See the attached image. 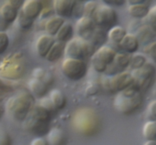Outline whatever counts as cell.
Here are the masks:
<instances>
[{
	"label": "cell",
	"instance_id": "cell-44",
	"mask_svg": "<svg viewBox=\"0 0 156 145\" xmlns=\"http://www.w3.org/2000/svg\"><path fill=\"white\" fill-rule=\"evenodd\" d=\"M106 2L107 5H122L126 2V1H122V0H118V1H111V0H105L104 1Z\"/></svg>",
	"mask_w": 156,
	"mask_h": 145
},
{
	"label": "cell",
	"instance_id": "cell-15",
	"mask_svg": "<svg viewBox=\"0 0 156 145\" xmlns=\"http://www.w3.org/2000/svg\"><path fill=\"white\" fill-rule=\"evenodd\" d=\"M116 53H117V51L113 47L108 45H103L96 49L93 55L104 63L108 66L114 62Z\"/></svg>",
	"mask_w": 156,
	"mask_h": 145
},
{
	"label": "cell",
	"instance_id": "cell-36",
	"mask_svg": "<svg viewBox=\"0 0 156 145\" xmlns=\"http://www.w3.org/2000/svg\"><path fill=\"white\" fill-rule=\"evenodd\" d=\"M147 17L149 26L154 32H156V5L149 9Z\"/></svg>",
	"mask_w": 156,
	"mask_h": 145
},
{
	"label": "cell",
	"instance_id": "cell-27",
	"mask_svg": "<svg viewBox=\"0 0 156 145\" xmlns=\"http://www.w3.org/2000/svg\"><path fill=\"white\" fill-rule=\"evenodd\" d=\"M138 39L139 43L142 44H147L152 40L154 37V31L149 25L142 26L137 30L136 34H135Z\"/></svg>",
	"mask_w": 156,
	"mask_h": 145
},
{
	"label": "cell",
	"instance_id": "cell-23",
	"mask_svg": "<svg viewBox=\"0 0 156 145\" xmlns=\"http://www.w3.org/2000/svg\"><path fill=\"white\" fill-rule=\"evenodd\" d=\"M64 50H65V44L56 41L52 46L45 58L50 62H56L62 57V54L64 53Z\"/></svg>",
	"mask_w": 156,
	"mask_h": 145
},
{
	"label": "cell",
	"instance_id": "cell-9",
	"mask_svg": "<svg viewBox=\"0 0 156 145\" xmlns=\"http://www.w3.org/2000/svg\"><path fill=\"white\" fill-rule=\"evenodd\" d=\"M97 27L103 29L111 28L117 22V14L116 11L108 5L98 6L92 17Z\"/></svg>",
	"mask_w": 156,
	"mask_h": 145
},
{
	"label": "cell",
	"instance_id": "cell-25",
	"mask_svg": "<svg viewBox=\"0 0 156 145\" xmlns=\"http://www.w3.org/2000/svg\"><path fill=\"white\" fill-rule=\"evenodd\" d=\"M149 8L146 4L129 5L128 7V13L135 18H143L146 17L149 13Z\"/></svg>",
	"mask_w": 156,
	"mask_h": 145
},
{
	"label": "cell",
	"instance_id": "cell-3",
	"mask_svg": "<svg viewBox=\"0 0 156 145\" xmlns=\"http://www.w3.org/2000/svg\"><path fill=\"white\" fill-rule=\"evenodd\" d=\"M35 105V98L30 92L23 91L11 96L5 103L8 114L15 120L24 121Z\"/></svg>",
	"mask_w": 156,
	"mask_h": 145
},
{
	"label": "cell",
	"instance_id": "cell-31",
	"mask_svg": "<svg viewBox=\"0 0 156 145\" xmlns=\"http://www.w3.org/2000/svg\"><path fill=\"white\" fill-rule=\"evenodd\" d=\"M146 63V57L142 53H134L130 57L129 67L133 70H138L145 65Z\"/></svg>",
	"mask_w": 156,
	"mask_h": 145
},
{
	"label": "cell",
	"instance_id": "cell-38",
	"mask_svg": "<svg viewBox=\"0 0 156 145\" xmlns=\"http://www.w3.org/2000/svg\"><path fill=\"white\" fill-rule=\"evenodd\" d=\"M144 52L151 56L154 62L156 63V42H152L144 47Z\"/></svg>",
	"mask_w": 156,
	"mask_h": 145
},
{
	"label": "cell",
	"instance_id": "cell-12",
	"mask_svg": "<svg viewBox=\"0 0 156 145\" xmlns=\"http://www.w3.org/2000/svg\"><path fill=\"white\" fill-rule=\"evenodd\" d=\"M76 4L74 0H54L53 2V12L60 18H70L74 13Z\"/></svg>",
	"mask_w": 156,
	"mask_h": 145
},
{
	"label": "cell",
	"instance_id": "cell-24",
	"mask_svg": "<svg viewBox=\"0 0 156 145\" xmlns=\"http://www.w3.org/2000/svg\"><path fill=\"white\" fill-rule=\"evenodd\" d=\"M50 99L56 110L62 109L66 105L65 95L58 89H54L50 93Z\"/></svg>",
	"mask_w": 156,
	"mask_h": 145
},
{
	"label": "cell",
	"instance_id": "cell-42",
	"mask_svg": "<svg viewBox=\"0 0 156 145\" xmlns=\"http://www.w3.org/2000/svg\"><path fill=\"white\" fill-rule=\"evenodd\" d=\"M30 145H49L47 139L43 137H37L30 143Z\"/></svg>",
	"mask_w": 156,
	"mask_h": 145
},
{
	"label": "cell",
	"instance_id": "cell-33",
	"mask_svg": "<svg viewBox=\"0 0 156 145\" xmlns=\"http://www.w3.org/2000/svg\"><path fill=\"white\" fill-rule=\"evenodd\" d=\"M98 8V5L94 1H88L83 5V15L92 18Z\"/></svg>",
	"mask_w": 156,
	"mask_h": 145
},
{
	"label": "cell",
	"instance_id": "cell-45",
	"mask_svg": "<svg viewBox=\"0 0 156 145\" xmlns=\"http://www.w3.org/2000/svg\"><path fill=\"white\" fill-rule=\"evenodd\" d=\"M128 2L129 5H138V4H145L146 1L144 0H129Z\"/></svg>",
	"mask_w": 156,
	"mask_h": 145
},
{
	"label": "cell",
	"instance_id": "cell-18",
	"mask_svg": "<svg viewBox=\"0 0 156 145\" xmlns=\"http://www.w3.org/2000/svg\"><path fill=\"white\" fill-rule=\"evenodd\" d=\"M119 46L127 53H133L138 50L140 43L135 34L132 33H127L123 38Z\"/></svg>",
	"mask_w": 156,
	"mask_h": 145
},
{
	"label": "cell",
	"instance_id": "cell-13",
	"mask_svg": "<svg viewBox=\"0 0 156 145\" xmlns=\"http://www.w3.org/2000/svg\"><path fill=\"white\" fill-rule=\"evenodd\" d=\"M43 9V3L39 0H27L24 1L21 12L27 18L31 20H34L35 18L40 16Z\"/></svg>",
	"mask_w": 156,
	"mask_h": 145
},
{
	"label": "cell",
	"instance_id": "cell-1",
	"mask_svg": "<svg viewBox=\"0 0 156 145\" xmlns=\"http://www.w3.org/2000/svg\"><path fill=\"white\" fill-rule=\"evenodd\" d=\"M52 114L40 105H35L22 124L23 128L29 134L43 137L49 132Z\"/></svg>",
	"mask_w": 156,
	"mask_h": 145
},
{
	"label": "cell",
	"instance_id": "cell-26",
	"mask_svg": "<svg viewBox=\"0 0 156 145\" xmlns=\"http://www.w3.org/2000/svg\"><path fill=\"white\" fill-rule=\"evenodd\" d=\"M127 34L126 30L120 25H115L109 29L108 31V38L115 44H120L125 35Z\"/></svg>",
	"mask_w": 156,
	"mask_h": 145
},
{
	"label": "cell",
	"instance_id": "cell-37",
	"mask_svg": "<svg viewBox=\"0 0 156 145\" xmlns=\"http://www.w3.org/2000/svg\"><path fill=\"white\" fill-rule=\"evenodd\" d=\"M0 145H12V138L9 133L0 128Z\"/></svg>",
	"mask_w": 156,
	"mask_h": 145
},
{
	"label": "cell",
	"instance_id": "cell-10",
	"mask_svg": "<svg viewBox=\"0 0 156 145\" xmlns=\"http://www.w3.org/2000/svg\"><path fill=\"white\" fill-rule=\"evenodd\" d=\"M131 75L140 91L146 90L153 83L156 73V68L153 64L146 62L143 67L138 70H133Z\"/></svg>",
	"mask_w": 156,
	"mask_h": 145
},
{
	"label": "cell",
	"instance_id": "cell-29",
	"mask_svg": "<svg viewBox=\"0 0 156 145\" xmlns=\"http://www.w3.org/2000/svg\"><path fill=\"white\" fill-rule=\"evenodd\" d=\"M131 56L127 53H117L114 60V63L122 71L129 66Z\"/></svg>",
	"mask_w": 156,
	"mask_h": 145
},
{
	"label": "cell",
	"instance_id": "cell-5",
	"mask_svg": "<svg viewBox=\"0 0 156 145\" xmlns=\"http://www.w3.org/2000/svg\"><path fill=\"white\" fill-rule=\"evenodd\" d=\"M25 72L24 59L20 53H14L0 63V76L7 79H18Z\"/></svg>",
	"mask_w": 156,
	"mask_h": 145
},
{
	"label": "cell",
	"instance_id": "cell-41",
	"mask_svg": "<svg viewBox=\"0 0 156 145\" xmlns=\"http://www.w3.org/2000/svg\"><path fill=\"white\" fill-rule=\"evenodd\" d=\"M148 113L153 118V120L156 119V100L152 101L148 106Z\"/></svg>",
	"mask_w": 156,
	"mask_h": 145
},
{
	"label": "cell",
	"instance_id": "cell-20",
	"mask_svg": "<svg viewBox=\"0 0 156 145\" xmlns=\"http://www.w3.org/2000/svg\"><path fill=\"white\" fill-rule=\"evenodd\" d=\"M18 14V11L7 2L0 7V17L6 23H13L16 21Z\"/></svg>",
	"mask_w": 156,
	"mask_h": 145
},
{
	"label": "cell",
	"instance_id": "cell-19",
	"mask_svg": "<svg viewBox=\"0 0 156 145\" xmlns=\"http://www.w3.org/2000/svg\"><path fill=\"white\" fill-rule=\"evenodd\" d=\"M65 23L64 18L57 16H52L47 20L44 24V28L47 34L53 37L56 34L62 24Z\"/></svg>",
	"mask_w": 156,
	"mask_h": 145
},
{
	"label": "cell",
	"instance_id": "cell-39",
	"mask_svg": "<svg viewBox=\"0 0 156 145\" xmlns=\"http://www.w3.org/2000/svg\"><path fill=\"white\" fill-rule=\"evenodd\" d=\"M41 103L39 104L40 105L43 106L44 108H45L46 109L48 110L51 114H53V112L56 111V108L54 107V105H53V103L51 102L50 99H46V98H42V100H41Z\"/></svg>",
	"mask_w": 156,
	"mask_h": 145
},
{
	"label": "cell",
	"instance_id": "cell-11",
	"mask_svg": "<svg viewBox=\"0 0 156 145\" xmlns=\"http://www.w3.org/2000/svg\"><path fill=\"white\" fill-rule=\"evenodd\" d=\"M96 27L97 25L94 20L90 17L84 16V15L81 16L76 23V32L78 35L79 38L85 41L89 40Z\"/></svg>",
	"mask_w": 156,
	"mask_h": 145
},
{
	"label": "cell",
	"instance_id": "cell-40",
	"mask_svg": "<svg viewBox=\"0 0 156 145\" xmlns=\"http://www.w3.org/2000/svg\"><path fill=\"white\" fill-rule=\"evenodd\" d=\"M100 87L97 83H92L91 85H88L86 89V93L88 96H94L96 95L99 92Z\"/></svg>",
	"mask_w": 156,
	"mask_h": 145
},
{
	"label": "cell",
	"instance_id": "cell-47",
	"mask_svg": "<svg viewBox=\"0 0 156 145\" xmlns=\"http://www.w3.org/2000/svg\"><path fill=\"white\" fill-rule=\"evenodd\" d=\"M4 112H5L4 108H3V107H2V105H0V118H1L2 117V115H3V114H4Z\"/></svg>",
	"mask_w": 156,
	"mask_h": 145
},
{
	"label": "cell",
	"instance_id": "cell-17",
	"mask_svg": "<svg viewBox=\"0 0 156 145\" xmlns=\"http://www.w3.org/2000/svg\"><path fill=\"white\" fill-rule=\"evenodd\" d=\"M48 85L42 81L32 78L28 81L29 91L34 97L42 99L48 92Z\"/></svg>",
	"mask_w": 156,
	"mask_h": 145
},
{
	"label": "cell",
	"instance_id": "cell-35",
	"mask_svg": "<svg viewBox=\"0 0 156 145\" xmlns=\"http://www.w3.org/2000/svg\"><path fill=\"white\" fill-rule=\"evenodd\" d=\"M10 39L8 34L5 31H0V55L6 51L9 46Z\"/></svg>",
	"mask_w": 156,
	"mask_h": 145
},
{
	"label": "cell",
	"instance_id": "cell-22",
	"mask_svg": "<svg viewBox=\"0 0 156 145\" xmlns=\"http://www.w3.org/2000/svg\"><path fill=\"white\" fill-rule=\"evenodd\" d=\"M73 33H74V30H73V25L70 23L65 22L55 36L57 41L65 44L66 42H68L69 40L73 38Z\"/></svg>",
	"mask_w": 156,
	"mask_h": 145
},
{
	"label": "cell",
	"instance_id": "cell-28",
	"mask_svg": "<svg viewBox=\"0 0 156 145\" xmlns=\"http://www.w3.org/2000/svg\"><path fill=\"white\" fill-rule=\"evenodd\" d=\"M143 134L147 140H156V120L148 121L145 123Z\"/></svg>",
	"mask_w": 156,
	"mask_h": 145
},
{
	"label": "cell",
	"instance_id": "cell-16",
	"mask_svg": "<svg viewBox=\"0 0 156 145\" xmlns=\"http://www.w3.org/2000/svg\"><path fill=\"white\" fill-rule=\"evenodd\" d=\"M49 145H66L67 135L63 130L54 128L50 130L47 134Z\"/></svg>",
	"mask_w": 156,
	"mask_h": 145
},
{
	"label": "cell",
	"instance_id": "cell-43",
	"mask_svg": "<svg viewBox=\"0 0 156 145\" xmlns=\"http://www.w3.org/2000/svg\"><path fill=\"white\" fill-rule=\"evenodd\" d=\"M7 2L9 3L12 7L18 11V9H21L24 1H23V0H9V1H7Z\"/></svg>",
	"mask_w": 156,
	"mask_h": 145
},
{
	"label": "cell",
	"instance_id": "cell-14",
	"mask_svg": "<svg viewBox=\"0 0 156 145\" xmlns=\"http://www.w3.org/2000/svg\"><path fill=\"white\" fill-rule=\"evenodd\" d=\"M55 42L56 41L54 38L48 35L47 34L40 36L37 40L36 45H35L37 54L41 57H46Z\"/></svg>",
	"mask_w": 156,
	"mask_h": 145
},
{
	"label": "cell",
	"instance_id": "cell-46",
	"mask_svg": "<svg viewBox=\"0 0 156 145\" xmlns=\"http://www.w3.org/2000/svg\"><path fill=\"white\" fill-rule=\"evenodd\" d=\"M144 145H156V140H146Z\"/></svg>",
	"mask_w": 156,
	"mask_h": 145
},
{
	"label": "cell",
	"instance_id": "cell-21",
	"mask_svg": "<svg viewBox=\"0 0 156 145\" xmlns=\"http://www.w3.org/2000/svg\"><path fill=\"white\" fill-rule=\"evenodd\" d=\"M107 40H108V32L101 27H97L88 41L97 49L105 45V43L106 42Z\"/></svg>",
	"mask_w": 156,
	"mask_h": 145
},
{
	"label": "cell",
	"instance_id": "cell-7",
	"mask_svg": "<svg viewBox=\"0 0 156 145\" xmlns=\"http://www.w3.org/2000/svg\"><path fill=\"white\" fill-rule=\"evenodd\" d=\"M133 77L130 73L123 71L112 76H106L102 79L103 88L110 92H119L126 89L134 83Z\"/></svg>",
	"mask_w": 156,
	"mask_h": 145
},
{
	"label": "cell",
	"instance_id": "cell-34",
	"mask_svg": "<svg viewBox=\"0 0 156 145\" xmlns=\"http://www.w3.org/2000/svg\"><path fill=\"white\" fill-rule=\"evenodd\" d=\"M91 63L92 65L93 69L95 70L97 73H105V70H106L108 66L106 64L104 63L103 62L100 60L98 59L96 56H94V55L91 56Z\"/></svg>",
	"mask_w": 156,
	"mask_h": 145
},
{
	"label": "cell",
	"instance_id": "cell-8",
	"mask_svg": "<svg viewBox=\"0 0 156 145\" xmlns=\"http://www.w3.org/2000/svg\"><path fill=\"white\" fill-rule=\"evenodd\" d=\"M62 73L70 80L77 81L82 79L87 73V64L82 60L66 58L62 63Z\"/></svg>",
	"mask_w": 156,
	"mask_h": 145
},
{
	"label": "cell",
	"instance_id": "cell-2",
	"mask_svg": "<svg viewBox=\"0 0 156 145\" xmlns=\"http://www.w3.org/2000/svg\"><path fill=\"white\" fill-rule=\"evenodd\" d=\"M143 98L141 91L135 82L126 89L117 93L114 99V107L123 114L135 112L143 104Z\"/></svg>",
	"mask_w": 156,
	"mask_h": 145
},
{
	"label": "cell",
	"instance_id": "cell-4",
	"mask_svg": "<svg viewBox=\"0 0 156 145\" xmlns=\"http://www.w3.org/2000/svg\"><path fill=\"white\" fill-rule=\"evenodd\" d=\"M72 123L77 132L85 136H92L98 132L101 121L92 108L84 107L74 113Z\"/></svg>",
	"mask_w": 156,
	"mask_h": 145
},
{
	"label": "cell",
	"instance_id": "cell-32",
	"mask_svg": "<svg viewBox=\"0 0 156 145\" xmlns=\"http://www.w3.org/2000/svg\"><path fill=\"white\" fill-rule=\"evenodd\" d=\"M16 21L18 26H19L21 29H23V30L30 29V27H32L34 23V20H31L30 18H27V17L25 16L21 12H18Z\"/></svg>",
	"mask_w": 156,
	"mask_h": 145
},
{
	"label": "cell",
	"instance_id": "cell-6",
	"mask_svg": "<svg viewBox=\"0 0 156 145\" xmlns=\"http://www.w3.org/2000/svg\"><path fill=\"white\" fill-rule=\"evenodd\" d=\"M96 50L94 46L91 45L88 41L77 37L73 38L65 44L64 53L67 58L82 60L91 57Z\"/></svg>",
	"mask_w": 156,
	"mask_h": 145
},
{
	"label": "cell",
	"instance_id": "cell-30",
	"mask_svg": "<svg viewBox=\"0 0 156 145\" xmlns=\"http://www.w3.org/2000/svg\"><path fill=\"white\" fill-rule=\"evenodd\" d=\"M33 76L34 79H38V80L42 81L43 82L47 85L52 84L53 81V77L50 73L46 71L43 68H36L33 71Z\"/></svg>",
	"mask_w": 156,
	"mask_h": 145
}]
</instances>
